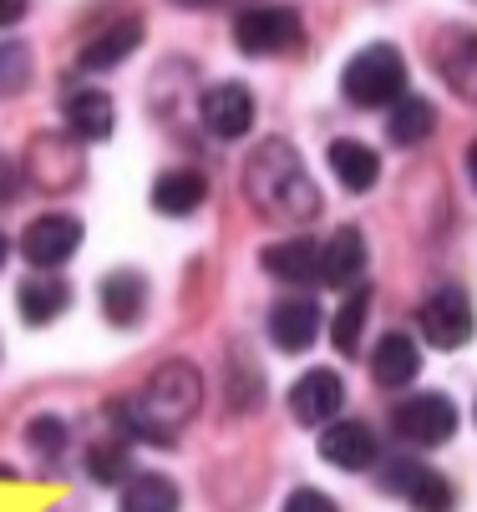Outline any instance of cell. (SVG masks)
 Wrapping results in <instances>:
<instances>
[{
	"label": "cell",
	"mask_w": 477,
	"mask_h": 512,
	"mask_svg": "<svg viewBox=\"0 0 477 512\" xmlns=\"http://www.w3.org/2000/svg\"><path fill=\"white\" fill-rule=\"evenodd\" d=\"M239 183H244V198L254 203V213L269 218V224H310L320 213V188L310 183L300 153L285 137H264L244 158Z\"/></svg>",
	"instance_id": "cell-1"
},
{
	"label": "cell",
	"mask_w": 477,
	"mask_h": 512,
	"mask_svg": "<svg viewBox=\"0 0 477 512\" xmlns=\"http://www.w3.org/2000/svg\"><path fill=\"white\" fill-rule=\"evenodd\" d=\"M198 406H203V376L193 371L188 360H168V365H158L153 381L132 396V401H112V416H117L132 436L168 447L173 436L193 421Z\"/></svg>",
	"instance_id": "cell-2"
},
{
	"label": "cell",
	"mask_w": 477,
	"mask_h": 512,
	"mask_svg": "<svg viewBox=\"0 0 477 512\" xmlns=\"http://www.w3.org/2000/svg\"><path fill=\"white\" fill-rule=\"evenodd\" d=\"M340 92L351 107H396L406 97V56L391 41H371L340 71Z\"/></svg>",
	"instance_id": "cell-3"
},
{
	"label": "cell",
	"mask_w": 477,
	"mask_h": 512,
	"mask_svg": "<svg viewBox=\"0 0 477 512\" xmlns=\"http://www.w3.org/2000/svg\"><path fill=\"white\" fill-rule=\"evenodd\" d=\"M305 41V21L290 6H244L234 16V46L244 56H290Z\"/></svg>",
	"instance_id": "cell-4"
},
{
	"label": "cell",
	"mask_w": 477,
	"mask_h": 512,
	"mask_svg": "<svg viewBox=\"0 0 477 512\" xmlns=\"http://www.w3.org/2000/svg\"><path fill=\"white\" fill-rule=\"evenodd\" d=\"M391 426H396V436L406 447H442L457 431V406L442 391H417L391 411Z\"/></svg>",
	"instance_id": "cell-5"
},
{
	"label": "cell",
	"mask_w": 477,
	"mask_h": 512,
	"mask_svg": "<svg viewBox=\"0 0 477 512\" xmlns=\"http://www.w3.org/2000/svg\"><path fill=\"white\" fill-rule=\"evenodd\" d=\"M381 487H386L391 497H401L406 507H417V512H452V507H457L452 482H447L442 472H432L427 462H417V457L386 462V467H381Z\"/></svg>",
	"instance_id": "cell-6"
},
{
	"label": "cell",
	"mask_w": 477,
	"mask_h": 512,
	"mask_svg": "<svg viewBox=\"0 0 477 512\" xmlns=\"http://www.w3.org/2000/svg\"><path fill=\"white\" fill-rule=\"evenodd\" d=\"M417 325H422V340L427 345H437V350H462L467 340H472V300L462 295L457 284H442V289H432V295L422 300V310H417Z\"/></svg>",
	"instance_id": "cell-7"
},
{
	"label": "cell",
	"mask_w": 477,
	"mask_h": 512,
	"mask_svg": "<svg viewBox=\"0 0 477 512\" xmlns=\"http://www.w3.org/2000/svg\"><path fill=\"white\" fill-rule=\"evenodd\" d=\"M77 249H82V224L72 213H41V218H31L26 234H21V254L36 269H61Z\"/></svg>",
	"instance_id": "cell-8"
},
{
	"label": "cell",
	"mask_w": 477,
	"mask_h": 512,
	"mask_svg": "<svg viewBox=\"0 0 477 512\" xmlns=\"http://www.w3.org/2000/svg\"><path fill=\"white\" fill-rule=\"evenodd\" d=\"M198 117H203V127H209L214 137L234 142V137H244L254 127V92L244 82H214L209 92H203V102H198Z\"/></svg>",
	"instance_id": "cell-9"
},
{
	"label": "cell",
	"mask_w": 477,
	"mask_h": 512,
	"mask_svg": "<svg viewBox=\"0 0 477 512\" xmlns=\"http://www.w3.org/2000/svg\"><path fill=\"white\" fill-rule=\"evenodd\" d=\"M381 447H376V431L366 421H330L320 426V462L340 467V472H366L376 467Z\"/></svg>",
	"instance_id": "cell-10"
},
{
	"label": "cell",
	"mask_w": 477,
	"mask_h": 512,
	"mask_svg": "<svg viewBox=\"0 0 477 512\" xmlns=\"http://www.w3.org/2000/svg\"><path fill=\"white\" fill-rule=\"evenodd\" d=\"M320 330H325V315L305 295H285V300H275V310H269V340H275V350H285V355L310 350L320 340Z\"/></svg>",
	"instance_id": "cell-11"
},
{
	"label": "cell",
	"mask_w": 477,
	"mask_h": 512,
	"mask_svg": "<svg viewBox=\"0 0 477 512\" xmlns=\"http://www.w3.org/2000/svg\"><path fill=\"white\" fill-rule=\"evenodd\" d=\"M346 406V386H340L335 371H305L295 386H290V416L300 426H330Z\"/></svg>",
	"instance_id": "cell-12"
},
{
	"label": "cell",
	"mask_w": 477,
	"mask_h": 512,
	"mask_svg": "<svg viewBox=\"0 0 477 512\" xmlns=\"http://www.w3.org/2000/svg\"><path fill=\"white\" fill-rule=\"evenodd\" d=\"M366 279V234L356 224H340L325 239V259H320V284L325 289H356Z\"/></svg>",
	"instance_id": "cell-13"
},
{
	"label": "cell",
	"mask_w": 477,
	"mask_h": 512,
	"mask_svg": "<svg viewBox=\"0 0 477 512\" xmlns=\"http://www.w3.org/2000/svg\"><path fill=\"white\" fill-rule=\"evenodd\" d=\"M417 376H422V350H417V340L406 335V330L381 335L376 350H371V381L386 386V391H401V386H412Z\"/></svg>",
	"instance_id": "cell-14"
},
{
	"label": "cell",
	"mask_w": 477,
	"mask_h": 512,
	"mask_svg": "<svg viewBox=\"0 0 477 512\" xmlns=\"http://www.w3.org/2000/svg\"><path fill=\"white\" fill-rule=\"evenodd\" d=\"M325 163H330L335 183L346 193H371L381 183V153L371 148V142H361V137H335Z\"/></svg>",
	"instance_id": "cell-15"
},
{
	"label": "cell",
	"mask_w": 477,
	"mask_h": 512,
	"mask_svg": "<svg viewBox=\"0 0 477 512\" xmlns=\"http://www.w3.org/2000/svg\"><path fill=\"white\" fill-rule=\"evenodd\" d=\"M143 46V21L138 16H117L112 26H102L92 41H82V71H112V66H122L132 51Z\"/></svg>",
	"instance_id": "cell-16"
},
{
	"label": "cell",
	"mask_w": 477,
	"mask_h": 512,
	"mask_svg": "<svg viewBox=\"0 0 477 512\" xmlns=\"http://www.w3.org/2000/svg\"><path fill=\"white\" fill-rule=\"evenodd\" d=\"M320 259H325L320 239H280L259 254V264L285 284H320Z\"/></svg>",
	"instance_id": "cell-17"
},
{
	"label": "cell",
	"mask_w": 477,
	"mask_h": 512,
	"mask_svg": "<svg viewBox=\"0 0 477 512\" xmlns=\"http://www.w3.org/2000/svg\"><path fill=\"white\" fill-rule=\"evenodd\" d=\"M209 203V178L193 173V168H168L158 183H153V208L163 218H188Z\"/></svg>",
	"instance_id": "cell-18"
},
{
	"label": "cell",
	"mask_w": 477,
	"mask_h": 512,
	"mask_svg": "<svg viewBox=\"0 0 477 512\" xmlns=\"http://www.w3.org/2000/svg\"><path fill=\"white\" fill-rule=\"evenodd\" d=\"M148 310V279L138 269H117L102 279V315L112 325H138Z\"/></svg>",
	"instance_id": "cell-19"
},
{
	"label": "cell",
	"mask_w": 477,
	"mask_h": 512,
	"mask_svg": "<svg viewBox=\"0 0 477 512\" xmlns=\"http://www.w3.org/2000/svg\"><path fill=\"white\" fill-rule=\"evenodd\" d=\"M112 122H117V112H112V97L107 92L82 87V92L66 97V127H72V137L102 142V137H112Z\"/></svg>",
	"instance_id": "cell-20"
},
{
	"label": "cell",
	"mask_w": 477,
	"mask_h": 512,
	"mask_svg": "<svg viewBox=\"0 0 477 512\" xmlns=\"http://www.w3.org/2000/svg\"><path fill=\"white\" fill-rule=\"evenodd\" d=\"M386 132H391V142H401V148H417V142H427L437 132V107L427 97L406 92L396 107H386Z\"/></svg>",
	"instance_id": "cell-21"
},
{
	"label": "cell",
	"mask_w": 477,
	"mask_h": 512,
	"mask_svg": "<svg viewBox=\"0 0 477 512\" xmlns=\"http://www.w3.org/2000/svg\"><path fill=\"white\" fill-rule=\"evenodd\" d=\"M16 305H21L26 325H51L66 305H72V289H66L61 279H51V274H36L16 289Z\"/></svg>",
	"instance_id": "cell-22"
},
{
	"label": "cell",
	"mask_w": 477,
	"mask_h": 512,
	"mask_svg": "<svg viewBox=\"0 0 477 512\" xmlns=\"http://www.w3.org/2000/svg\"><path fill=\"white\" fill-rule=\"evenodd\" d=\"M371 305H376L371 284H356L351 295H346V305L335 310V320H330V345H335L340 355H356V350H361V335H366Z\"/></svg>",
	"instance_id": "cell-23"
},
{
	"label": "cell",
	"mask_w": 477,
	"mask_h": 512,
	"mask_svg": "<svg viewBox=\"0 0 477 512\" xmlns=\"http://www.w3.org/2000/svg\"><path fill=\"white\" fill-rule=\"evenodd\" d=\"M437 71L462 102H477V36H452L437 51Z\"/></svg>",
	"instance_id": "cell-24"
},
{
	"label": "cell",
	"mask_w": 477,
	"mask_h": 512,
	"mask_svg": "<svg viewBox=\"0 0 477 512\" xmlns=\"http://www.w3.org/2000/svg\"><path fill=\"white\" fill-rule=\"evenodd\" d=\"M122 512H178V487L158 472H138L122 482Z\"/></svg>",
	"instance_id": "cell-25"
},
{
	"label": "cell",
	"mask_w": 477,
	"mask_h": 512,
	"mask_svg": "<svg viewBox=\"0 0 477 512\" xmlns=\"http://www.w3.org/2000/svg\"><path fill=\"white\" fill-rule=\"evenodd\" d=\"M31 87V46L0 41V97H21Z\"/></svg>",
	"instance_id": "cell-26"
},
{
	"label": "cell",
	"mask_w": 477,
	"mask_h": 512,
	"mask_svg": "<svg viewBox=\"0 0 477 512\" xmlns=\"http://www.w3.org/2000/svg\"><path fill=\"white\" fill-rule=\"evenodd\" d=\"M26 442H31V452L41 462H61V452H66V421L61 416H36L26 426Z\"/></svg>",
	"instance_id": "cell-27"
},
{
	"label": "cell",
	"mask_w": 477,
	"mask_h": 512,
	"mask_svg": "<svg viewBox=\"0 0 477 512\" xmlns=\"http://www.w3.org/2000/svg\"><path fill=\"white\" fill-rule=\"evenodd\" d=\"M87 472H92L97 482H127V477H132L127 447H117V442H97V447L87 452Z\"/></svg>",
	"instance_id": "cell-28"
},
{
	"label": "cell",
	"mask_w": 477,
	"mask_h": 512,
	"mask_svg": "<svg viewBox=\"0 0 477 512\" xmlns=\"http://www.w3.org/2000/svg\"><path fill=\"white\" fill-rule=\"evenodd\" d=\"M259 391H264V386H259V365H254L249 355L234 360V406H239V411H254V406H259Z\"/></svg>",
	"instance_id": "cell-29"
},
{
	"label": "cell",
	"mask_w": 477,
	"mask_h": 512,
	"mask_svg": "<svg viewBox=\"0 0 477 512\" xmlns=\"http://www.w3.org/2000/svg\"><path fill=\"white\" fill-rule=\"evenodd\" d=\"M285 512H340V507H335V497H325L315 487H300V492H290Z\"/></svg>",
	"instance_id": "cell-30"
},
{
	"label": "cell",
	"mask_w": 477,
	"mask_h": 512,
	"mask_svg": "<svg viewBox=\"0 0 477 512\" xmlns=\"http://www.w3.org/2000/svg\"><path fill=\"white\" fill-rule=\"evenodd\" d=\"M26 11H31V0H0V31H6V26H16Z\"/></svg>",
	"instance_id": "cell-31"
},
{
	"label": "cell",
	"mask_w": 477,
	"mask_h": 512,
	"mask_svg": "<svg viewBox=\"0 0 477 512\" xmlns=\"http://www.w3.org/2000/svg\"><path fill=\"white\" fill-rule=\"evenodd\" d=\"M467 178H472V188H477V137L467 142Z\"/></svg>",
	"instance_id": "cell-32"
},
{
	"label": "cell",
	"mask_w": 477,
	"mask_h": 512,
	"mask_svg": "<svg viewBox=\"0 0 477 512\" xmlns=\"http://www.w3.org/2000/svg\"><path fill=\"white\" fill-rule=\"evenodd\" d=\"M173 6H183V11H203V6H214V0H173Z\"/></svg>",
	"instance_id": "cell-33"
},
{
	"label": "cell",
	"mask_w": 477,
	"mask_h": 512,
	"mask_svg": "<svg viewBox=\"0 0 477 512\" xmlns=\"http://www.w3.org/2000/svg\"><path fill=\"white\" fill-rule=\"evenodd\" d=\"M6 254H11V244H6V234H0V264H6Z\"/></svg>",
	"instance_id": "cell-34"
},
{
	"label": "cell",
	"mask_w": 477,
	"mask_h": 512,
	"mask_svg": "<svg viewBox=\"0 0 477 512\" xmlns=\"http://www.w3.org/2000/svg\"><path fill=\"white\" fill-rule=\"evenodd\" d=\"M472 416H477V411H472Z\"/></svg>",
	"instance_id": "cell-35"
}]
</instances>
